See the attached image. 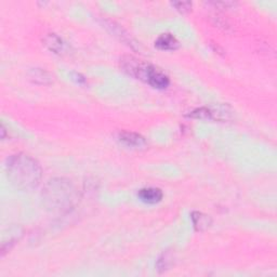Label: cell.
<instances>
[{
  "instance_id": "5",
  "label": "cell",
  "mask_w": 277,
  "mask_h": 277,
  "mask_svg": "<svg viewBox=\"0 0 277 277\" xmlns=\"http://www.w3.org/2000/svg\"><path fill=\"white\" fill-rule=\"evenodd\" d=\"M138 198L145 203L153 205L163 199V192L157 187H145L138 192Z\"/></svg>"
},
{
  "instance_id": "4",
  "label": "cell",
  "mask_w": 277,
  "mask_h": 277,
  "mask_svg": "<svg viewBox=\"0 0 277 277\" xmlns=\"http://www.w3.org/2000/svg\"><path fill=\"white\" fill-rule=\"evenodd\" d=\"M119 141L123 143L129 148H134V149H141L147 145V141L145 138L134 132H128V131H125V132H120L119 133Z\"/></svg>"
},
{
  "instance_id": "7",
  "label": "cell",
  "mask_w": 277,
  "mask_h": 277,
  "mask_svg": "<svg viewBox=\"0 0 277 277\" xmlns=\"http://www.w3.org/2000/svg\"><path fill=\"white\" fill-rule=\"evenodd\" d=\"M155 46L160 50L170 51L177 50L180 47V43L171 34H163L155 41Z\"/></svg>"
},
{
  "instance_id": "2",
  "label": "cell",
  "mask_w": 277,
  "mask_h": 277,
  "mask_svg": "<svg viewBox=\"0 0 277 277\" xmlns=\"http://www.w3.org/2000/svg\"><path fill=\"white\" fill-rule=\"evenodd\" d=\"M7 172L11 183L23 191H31L37 187L42 176L37 160L26 154L12 155L7 163Z\"/></svg>"
},
{
  "instance_id": "9",
  "label": "cell",
  "mask_w": 277,
  "mask_h": 277,
  "mask_svg": "<svg viewBox=\"0 0 277 277\" xmlns=\"http://www.w3.org/2000/svg\"><path fill=\"white\" fill-rule=\"evenodd\" d=\"M191 218L195 230L198 232L206 231L210 228L211 223H213V220H211V218L208 215L199 213V211H194V213H192Z\"/></svg>"
},
{
  "instance_id": "10",
  "label": "cell",
  "mask_w": 277,
  "mask_h": 277,
  "mask_svg": "<svg viewBox=\"0 0 277 277\" xmlns=\"http://www.w3.org/2000/svg\"><path fill=\"white\" fill-rule=\"evenodd\" d=\"M104 25L105 27H107L109 31L112 32V34L114 36H116V37H118L120 40L125 41V42H129V39L131 40L130 36L126 33L125 30H122V28L119 26V25H116L114 22H111V21H105L104 22Z\"/></svg>"
},
{
  "instance_id": "14",
  "label": "cell",
  "mask_w": 277,
  "mask_h": 277,
  "mask_svg": "<svg viewBox=\"0 0 277 277\" xmlns=\"http://www.w3.org/2000/svg\"><path fill=\"white\" fill-rule=\"evenodd\" d=\"M71 77H72V79L74 80V82H76L78 85H84V84H86V78H85L82 74H78V73H72Z\"/></svg>"
},
{
  "instance_id": "6",
  "label": "cell",
  "mask_w": 277,
  "mask_h": 277,
  "mask_svg": "<svg viewBox=\"0 0 277 277\" xmlns=\"http://www.w3.org/2000/svg\"><path fill=\"white\" fill-rule=\"evenodd\" d=\"M43 45H45L50 51L53 53L62 54L65 50L64 41L56 36L55 34H48L45 38H43Z\"/></svg>"
},
{
  "instance_id": "11",
  "label": "cell",
  "mask_w": 277,
  "mask_h": 277,
  "mask_svg": "<svg viewBox=\"0 0 277 277\" xmlns=\"http://www.w3.org/2000/svg\"><path fill=\"white\" fill-rule=\"evenodd\" d=\"M173 263L172 261V254L169 251H166L163 253V256L159 258L157 262V267L160 272H164L166 269H168V267Z\"/></svg>"
},
{
  "instance_id": "13",
  "label": "cell",
  "mask_w": 277,
  "mask_h": 277,
  "mask_svg": "<svg viewBox=\"0 0 277 277\" xmlns=\"http://www.w3.org/2000/svg\"><path fill=\"white\" fill-rule=\"evenodd\" d=\"M171 5L181 13H187L192 9L191 2H173Z\"/></svg>"
},
{
  "instance_id": "8",
  "label": "cell",
  "mask_w": 277,
  "mask_h": 277,
  "mask_svg": "<svg viewBox=\"0 0 277 277\" xmlns=\"http://www.w3.org/2000/svg\"><path fill=\"white\" fill-rule=\"evenodd\" d=\"M28 78L31 82L38 85H49L53 82V76L45 70L33 68L28 73Z\"/></svg>"
},
{
  "instance_id": "12",
  "label": "cell",
  "mask_w": 277,
  "mask_h": 277,
  "mask_svg": "<svg viewBox=\"0 0 277 277\" xmlns=\"http://www.w3.org/2000/svg\"><path fill=\"white\" fill-rule=\"evenodd\" d=\"M188 116L189 117L196 118V119L207 120V119H211V112H210V108L201 107V108L195 109V111H193Z\"/></svg>"
},
{
  "instance_id": "1",
  "label": "cell",
  "mask_w": 277,
  "mask_h": 277,
  "mask_svg": "<svg viewBox=\"0 0 277 277\" xmlns=\"http://www.w3.org/2000/svg\"><path fill=\"white\" fill-rule=\"evenodd\" d=\"M43 203L53 214H67L79 201V193L72 181L64 178L50 180L42 192Z\"/></svg>"
},
{
  "instance_id": "3",
  "label": "cell",
  "mask_w": 277,
  "mask_h": 277,
  "mask_svg": "<svg viewBox=\"0 0 277 277\" xmlns=\"http://www.w3.org/2000/svg\"><path fill=\"white\" fill-rule=\"evenodd\" d=\"M147 83L156 89H165L169 86L170 82L168 76L165 75L162 71H159L155 66H153L148 76Z\"/></svg>"
}]
</instances>
